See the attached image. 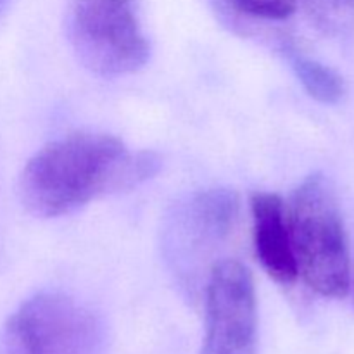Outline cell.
<instances>
[{"mask_svg":"<svg viewBox=\"0 0 354 354\" xmlns=\"http://www.w3.org/2000/svg\"><path fill=\"white\" fill-rule=\"evenodd\" d=\"M12 3V0H0V16L9 9V6Z\"/></svg>","mask_w":354,"mask_h":354,"instance_id":"cell-11","label":"cell"},{"mask_svg":"<svg viewBox=\"0 0 354 354\" xmlns=\"http://www.w3.org/2000/svg\"><path fill=\"white\" fill-rule=\"evenodd\" d=\"M258 301L251 272L235 259L214 263L206 286L201 354H256Z\"/></svg>","mask_w":354,"mask_h":354,"instance_id":"cell-5","label":"cell"},{"mask_svg":"<svg viewBox=\"0 0 354 354\" xmlns=\"http://www.w3.org/2000/svg\"><path fill=\"white\" fill-rule=\"evenodd\" d=\"M349 289L353 290V301H354V275L349 279Z\"/></svg>","mask_w":354,"mask_h":354,"instance_id":"cell-12","label":"cell"},{"mask_svg":"<svg viewBox=\"0 0 354 354\" xmlns=\"http://www.w3.org/2000/svg\"><path fill=\"white\" fill-rule=\"evenodd\" d=\"M304 3L318 19L330 23L332 19L344 12L351 0H304Z\"/></svg>","mask_w":354,"mask_h":354,"instance_id":"cell-10","label":"cell"},{"mask_svg":"<svg viewBox=\"0 0 354 354\" xmlns=\"http://www.w3.org/2000/svg\"><path fill=\"white\" fill-rule=\"evenodd\" d=\"M156 152H130L118 137L78 131L41 147L24 166L19 197L31 214L57 218L140 185L159 171Z\"/></svg>","mask_w":354,"mask_h":354,"instance_id":"cell-1","label":"cell"},{"mask_svg":"<svg viewBox=\"0 0 354 354\" xmlns=\"http://www.w3.org/2000/svg\"><path fill=\"white\" fill-rule=\"evenodd\" d=\"M297 272L311 290L341 299L349 292L351 265L339 203L322 173L306 176L287 207Z\"/></svg>","mask_w":354,"mask_h":354,"instance_id":"cell-2","label":"cell"},{"mask_svg":"<svg viewBox=\"0 0 354 354\" xmlns=\"http://www.w3.org/2000/svg\"><path fill=\"white\" fill-rule=\"evenodd\" d=\"M66 28L76 57L99 76L131 75L149 59L135 0H71Z\"/></svg>","mask_w":354,"mask_h":354,"instance_id":"cell-3","label":"cell"},{"mask_svg":"<svg viewBox=\"0 0 354 354\" xmlns=\"http://www.w3.org/2000/svg\"><path fill=\"white\" fill-rule=\"evenodd\" d=\"M280 50L289 61L290 68L296 73L301 85L315 100L328 104V106L341 102L342 97L346 95V83L344 78L335 69L306 55L292 41L282 40Z\"/></svg>","mask_w":354,"mask_h":354,"instance_id":"cell-8","label":"cell"},{"mask_svg":"<svg viewBox=\"0 0 354 354\" xmlns=\"http://www.w3.org/2000/svg\"><path fill=\"white\" fill-rule=\"evenodd\" d=\"M239 214V197L230 189H207L194 194L176 214L173 249L183 258L206 256L230 235Z\"/></svg>","mask_w":354,"mask_h":354,"instance_id":"cell-6","label":"cell"},{"mask_svg":"<svg viewBox=\"0 0 354 354\" xmlns=\"http://www.w3.org/2000/svg\"><path fill=\"white\" fill-rule=\"evenodd\" d=\"M237 12L266 21H282L292 16L297 0H228Z\"/></svg>","mask_w":354,"mask_h":354,"instance_id":"cell-9","label":"cell"},{"mask_svg":"<svg viewBox=\"0 0 354 354\" xmlns=\"http://www.w3.org/2000/svg\"><path fill=\"white\" fill-rule=\"evenodd\" d=\"M251 213L256 254L263 268L275 282L292 286L299 272L282 197L272 192H254L251 196Z\"/></svg>","mask_w":354,"mask_h":354,"instance_id":"cell-7","label":"cell"},{"mask_svg":"<svg viewBox=\"0 0 354 354\" xmlns=\"http://www.w3.org/2000/svg\"><path fill=\"white\" fill-rule=\"evenodd\" d=\"M7 354H93L99 325L92 311L61 292H40L7 320Z\"/></svg>","mask_w":354,"mask_h":354,"instance_id":"cell-4","label":"cell"}]
</instances>
